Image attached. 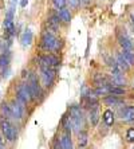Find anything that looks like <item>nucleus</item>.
<instances>
[{"label": "nucleus", "instance_id": "25", "mask_svg": "<svg viewBox=\"0 0 134 149\" xmlns=\"http://www.w3.org/2000/svg\"><path fill=\"white\" fill-rule=\"evenodd\" d=\"M109 89H110V86H98L94 90V93L97 95H106V94H109Z\"/></svg>", "mask_w": 134, "mask_h": 149}, {"label": "nucleus", "instance_id": "4", "mask_svg": "<svg viewBox=\"0 0 134 149\" xmlns=\"http://www.w3.org/2000/svg\"><path fill=\"white\" fill-rule=\"evenodd\" d=\"M16 100L20 101L22 104H28L30 101H32L31 93H30V87L27 83H20L16 89Z\"/></svg>", "mask_w": 134, "mask_h": 149}, {"label": "nucleus", "instance_id": "24", "mask_svg": "<svg viewBox=\"0 0 134 149\" xmlns=\"http://www.w3.org/2000/svg\"><path fill=\"white\" fill-rule=\"evenodd\" d=\"M109 94H111V95H117V97H119V95H125V94H126V91H125V89H124V87L110 86V89H109Z\"/></svg>", "mask_w": 134, "mask_h": 149}, {"label": "nucleus", "instance_id": "27", "mask_svg": "<svg viewBox=\"0 0 134 149\" xmlns=\"http://www.w3.org/2000/svg\"><path fill=\"white\" fill-rule=\"evenodd\" d=\"M52 1H54V4H55V7L59 8V10L65 8L66 3H67V0H52Z\"/></svg>", "mask_w": 134, "mask_h": 149}, {"label": "nucleus", "instance_id": "8", "mask_svg": "<svg viewBox=\"0 0 134 149\" xmlns=\"http://www.w3.org/2000/svg\"><path fill=\"white\" fill-rule=\"evenodd\" d=\"M117 38H118V42L119 45L124 47V50H134V45H133V40H131L125 31H117Z\"/></svg>", "mask_w": 134, "mask_h": 149}, {"label": "nucleus", "instance_id": "31", "mask_svg": "<svg viewBox=\"0 0 134 149\" xmlns=\"http://www.w3.org/2000/svg\"><path fill=\"white\" fill-rule=\"evenodd\" d=\"M4 148V139H1V136H0V149Z\"/></svg>", "mask_w": 134, "mask_h": 149}, {"label": "nucleus", "instance_id": "13", "mask_svg": "<svg viewBox=\"0 0 134 149\" xmlns=\"http://www.w3.org/2000/svg\"><path fill=\"white\" fill-rule=\"evenodd\" d=\"M59 16L58 15H52V16L48 17V20H47V26H48V30L52 32H55L58 31V28H59Z\"/></svg>", "mask_w": 134, "mask_h": 149}, {"label": "nucleus", "instance_id": "34", "mask_svg": "<svg viewBox=\"0 0 134 149\" xmlns=\"http://www.w3.org/2000/svg\"><path fill=\"white\" fill-rule=\"evenodd\" d=\"M11 1H12V3H15V1H17V0H11Z\"/></svg>", "mask_w": 134, "mask_h": 149}, {"label": "nucleus", "instance_id": "2", "mask_svg": "<svg viewBox=\"0 0 134 149\" xmlns=\"http://www.w3.org/2000/svg\"><path fill=\"white\" fill-rule=\"evenodd\" d=\"M59 40L55 38V35L52 32H48L46 31L42 36V40H40V47L46 51H55V50L59 49Z\"/></svg>", "mask_w": 134, "mask_h": 149}, {"label": "nucleus", "instance_id": "17", "mask_svg": "<svg viewBox=\"0 0 134 149\" xmlns=\"http://www.w3.org/2000/svg\"><path fill=\"white\" fill-rule=\"evenodd\" d=\"M0 111H1V116H3V117H6V120H11V118H14L12 111H11V108H10V104H7L6 101L1 104Z\"/></svg>", "mask_w": 134, "mask_h": 149}, {"label": "nucleus", "instance_id": "23", "mask_svg": "<svg viewBox=\"0 0 134 149\" xmlns=\"http://www.w3.org/2000/svg\"><path fill=\"white\" fill-rule=\"evenodd\" d=\"M11 59V54L8 51L0 54V67H7Z\"/></svg>", "mask_w": 134, "mask_h": 149}, {"label": "nucleus", "instance_id": "14", "mask_svg": "<svg viewBox=\"0 0 134 149\" xmlns=\"http://www.w3.org/2000/svg\"><path fill=\"white\" fill-rule=\"evenodd\" d=\"M103 102L109 106H115V105H122L124 104V100L122 98H118L117 95H106L103 98Z\"/></svg>", "mask_w": 134, "mask_h": 149}, {"label": "nucleus", "instance_id": "12", "mask_svg": "<svg viewBox=\"0 0 134 149\" xmlns=\"http://www.w3.org/2000/svg\"><path fill=\"white\" fill-rule=\"evenodd\" d=\"M32 39H34V35H32L31 30H24L23 34L20 36V42H22V46H30L32 43Z\"/></svg>", "mask_w": 134, "mask_h": 149}, {"label": "nucleus", "instance_id": "3", "mask_svg": "<svg viewBox=\"0 0 134 149\" xmlns=\"http://www.w3.org/2000/svg\"><path fill=\"white\" fill-rule=\"evenodd\" d=\"M0 129H1V133H3V137L7 141L14 142L17 139V130L14 125L10 122V120H1L0 122Z\"/></svg>", "mask_w": 134, "mask_h": 149}, {"label": "nucleus", "instance_id": "28", "mask_svg": "<svg viewBox=\"0 0 134 149\" xmlns=\"http://www.w3.org/2000/svg\"><path fill=\"white\" fill-rule=\"evenodd\" d=\"M52 149H63V146H62V144H60V141H55V144H54Z\"/></svg>", "mask_w": 134, "mask_h": 149}, {"label": "nucleus", "instance_id": "16", "mask_svg": "<svg viewBox=\"0 0 134 149\" xmlns=\"http://www.w3.org/2000/svg\"><path fill=\"white\" fill-rule=\"evenodd\" d=\"M4 26V30L7 32L8 35H12L14 34V30H15V26H14V17H8L6 16V20L3 23Z\"/></svg>", "mask_w": 134, "mask_h": 149}, {"label": "nucleus", "instance_id": "11", "mask_svg": "<svg viewBox=\"0 0 134 149\" xmlns=\"http://www.w3.org/2000/svg\"><path fill=\"white\" fill-rule=\"evenodd\" d=\"M94 82H95L98 86H111L110 78L106 77L105 74H95V75H94Z\"/></svg>", "mask_w": 134, "mask_h": 149}, {"label": "nucleus", "instance_id": "33", "mask_svg": "<svg viewBox=\"0 0 134 149\" xmlns=\"http://www.w3.org/2000/svg\"><path fill=\"white\" fill-rule=\"evenodd\" d=\"M82 3H89V0H81Z\"/></svg>", "mask_w": 134, "mask_h": 149}, {"label": "nucleus", "instance_id": "29", "mask_svg": "<svg viewBox=\"0 0 134 149\" xmlns=\"http://www.w3.org/2000/svg\"><path fill=\"white\" fill-rule=\"evenodd\" d=\"M70 3H71L72 7H78V4L81 3V0H70Z\"/></svg>", "mask_w": 134, "mask_h": 149}, {"label": "nucleus", "instance_id": "15", "mask_svg": "<svg viewBox=\"0 0 134 149\" xmlns=\"http://www.w3.org/2000/svg\"><path fill=\"white\" fill-rule=\"evenodd\" d=\"M89 116H90V122H91V125H93V126H97V125H98V121H99V111H98V106L90 109Z\"/></svg>", "mask_w": 134, "mask_h": 149}, {"label": "nucleus", "instance_id": "22", "mask_svg": "<svg viewBox=\"0 0 134 149\" xmlns=\"http://www.w3.org/2000/svg\"><path fill=\"white\" fill-rule=\"evenodd\" d=\"M121 54L125 56V59L129 62L130 66H134V50H124Z\"/></svg>", "mask_w": 134, "mask_h": 149}, {"label": "nucleus", "instance_id": "21", "mask_svg": "<svg viewBox=\"0 0 134 149\" xmlns=\"http://www.w3.org/2000/svg\"><path fill=\"white\" fill-rule=\"evenodd\" d=\"M58 16L60 20L66 22V23H69V22L71 20V14H70V11L66 10V8H62V10L58 11Z\"/></svg>", "mask_w": 134, "mask_h": 149}, {"label": "nucleus", "instance_id": "19", "mask_svg": "<svg viewBox=\"0 0 134 149\" xmlns=\"http://www.w3.org/2000/svg\"><path fill=\"white\" fill-rule=\"evenodd\" d=\"M60 144H62L63 149H72V142H71V137H70V133H65V134L60 137Z\"/></svg>", "mask_w": 134, "mask_h": 149}, {"label": "nucleus", "instance_id": "1", "mask_svg": "<svg viewBox=\"0 0 134 149\" xmlns=\"http://www.w3.org/2000/svg\"><path fill=\"white\" fill-rule=\"evenodd\" d=\"M70 122H71V126L75 132H82L81 129L83 126V113L81 106L78 105H72L70 108Z\"/></svg>", "mask_w": 134, "mask_h": 149}, {"label": "nucleus", "instance_id": "9", "mask_svg": "<svg viewBox=\"0 0 134 149\" xmlns=\"http://www.w3.org/2000/svg\"><path fill=\"white\" fill-rule=\"evenodd\" d=\"M119 118L125 122L134 121V106L129 105V106H125L124 109H121L119 110Z\"/></svg>", "mask_w": 134, "mask_h": 149}, {"label": "nucleus", "instance_id": "10", "mask_svg": "<svg viewBox=\"0 0 134 149\" xmlns=\"http://www.w3.org/2000/svg\"><path fill=\"white\" fill-rule=\"evenodd\" d=\"M115 62H117V67L122 71V73H127V71L130 70V67H131L122 54H118L117 58H115Z\"/></svg>", "mask_w": 134, "mask_h": 149}, {"label": "nucleus", "instance_id": "26", "mask_svg": "<svg viewBox=\"0 0 134 149\" xmlns=\"http://www.w3.org/2000/svg\"><path fill=\"white\" fill-rule=\"evenodd\" d=\"M126 139L129 142H134V128H129L126 132Z\"/></svg>", "mask_w": 134, "mask_h": 149}, {"label": "nucleus", "instance_id": "18", "mask_svg": "<svg viewBox=\"0 0 134 149\" xmlns=\"http://www.w3.org/2000/svg\"><path fill=\"white\" fill-rule=\"evenodd\" d=\"M103 121H105V124L107 125V126H111V125L114 124V113L110 110V109H107V110L103 111Z\"/></svg>", "mask_w": 134, "mask_h": 149}, {"label": "nucleus", "instance_id": "32", "mask_svg": "<svg viewBox=\"0 0 134 149\" xmlns=\"http://www.w3.org/2000/svg\"><path fill=\"white\" fill-rule=\"evenodd\" d=\"M130 17H131V22H133V24H134V12L130 14Z\"/></svg>", "mask_w": 134, "mask_h": 149}, {"label": "nucleus", "instance_id": "7", "mask_svg": "<svg viewBox=\"0 0 134 149\" xmlns=\"http://www.w3.org/2000/svg\"><path fill=\"white\" fill-rule=\"evenodd\" d=\"M40 78H42V82H43V86L44 87L52 86L54 79H55V71H54L51 67H42Z\"/></svg>", "mask_w": 134, "mask_h": 149}, {"label": "nucleus", "instance_id": "6", "mask_svg": "<svg viewBox=\"0 0 134 149\" xmlns=\"http://www.w3.org/2000/svg\"><path fill=\"white\" fill-rule=\"evenodd\" d=\"M28 87H30V93H31L32 100H38L39 97L42 95V87L38 82V78L35 74H31L30 75V81L27 82Z\"/></svg>", "mask_w": 134, "mask_h": 149}, {"label": "nucleus", "instance_id": "20", "mask_svg": "<svg viewBox=\"0 0 134 149\" xmlns=\"http://www.w3.org/2000/svg\"><path fill=\"white\" fill-rule=\"evenodd\" d=\"M87 142H89V134H87V132H85V130L79 132V134H78L79 146H81V148H85V146L87 145Z\"/></svg>", "mask_w": 134, "mask_h": 149}, {"label": "nucleus", "instance_id": "5", "mask_svg": "<svg viewBox=\"0 0 134 149\" xmlns=\"http://www.w3.org/2000/svg\"><path fill=\"white\" fill-rule=\"evenodd\" d=\"M10 108H11V111H12V116H14V120H17V121L23 120L24 114H26L24 104H22L20 101L17 100H12L10 102Z\"/></svg>", "mask_w": 134, "mask_h": 149}, {"label": "nucleus", "instance_id": "30", "mask_svg": "<svg viewBox=\"0 0 134 149\" xmlns=\"http://www.w3.org/2000/svg\"><path fill=\"white\" fill-rule=\"evenodd\" d=\"M27 3H28V0H20V7H26L27 6Z\"/></svg>", "mask_w": 134, "mask_h": 149}]
</instances>
